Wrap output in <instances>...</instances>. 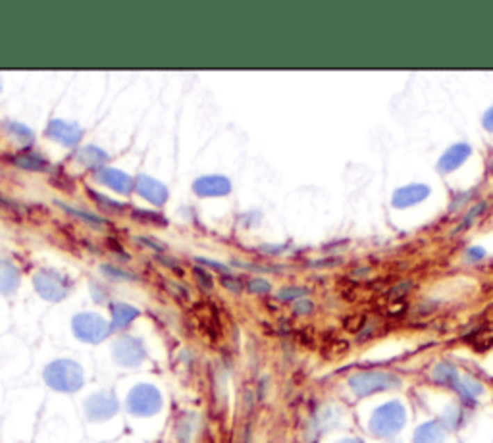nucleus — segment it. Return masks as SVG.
<instances>
[{
  "label": "nucleus",
  "instance_id": "25",
  "mask_svg": "<svg viewBox=\"0 0 493 443\" xmlns=\"http://www.w3.org/2000/svg\"><path fill=\"white\" fill-rule=\"evenodd\" d=\"M484 255H485V252H484V249H482V247H472V249L468 251V257H470L472 260L482 259Z\"/></svg>",
  "mask_w": 493,
  "mask_h": 443
},
{
  "label": "nucleus",
  "instance_id": "16",
  "mask_svg": "<svg viewBox=\"0 0 493 443\" xmlns=\"http://www.w3.org/2000/svg\"><path fill=\"white\" fill-rule=\"evenodd\" d=\"M14 162L19 168H26V170H42V168H47V162L41 156H37V154H24V156H19Z\"/></svg>",
  "mask_w": 493,
  "mask_h": 443
},
{
  "label": "nucleus",
  "instance_id": "14",
  "mask_svg": "<svg viewBox=\"0 0 493 443\" xmlns=\"http://www.w3.org/2000/svg\"><path fill=\"white\" fill-rule=\"evenodd\" d=\"M104 174L102 176H99V179L102 177V182L104 184H108V185H112L114 189H118V191H122V193H127V187L126 185L129 184V179H127L122 172H116V170H102Z\"/></svg>",
  "mask_w": 493,
  "mask_h": 443
},
{
  "label": "nucleus",
  "instance_id": "9",
  "mask_svg": "<svg viewBox=\"0 0 493 443\" xmlns=\"http://www.w3.org/2000/svg\"><path fill=\"white\" fill-rule=\"evenodd\" d=\"M199 195H226L229 193V182L224 177H202L195 184Z\"/></svg>",
  "mask_w": 493,
  "mask_h": 443
},
{
  "label": "nucleus",
  "instance_id": "19",
  "mask_svg": "<svg viewBox=\"0 0 493 443\" xmlns=\"http://www.w3.org/2000/svg\"><path fill=\"white\" fill-rule=\"evenodd\" d=\"M60 207L66 210V212H70V214H74V216L79 218V220H87V222H92V224H106V220H102V218L92 216V214H87V212H79V210L76 209H67V207H64V204H60Z\"/></svg>",
  "mask_w": 493,
  "mask_h": 443
},
{
  "label": "nucleus",
  "instance_id": "12",
  "mask_svg": "<svg viewBox=\"0 0 493 443\" xmlns=\"http://www.w3.org/2000/svg\"><path fill=\"white\" fill-rule=\"evenodd\" d=\"M455 389L459 392V395L464 401H474L478 395L484 392V387L478 382H474L472 378H459L457 384H455Z\"/></svg>",
  "mask_w": 493,
  "mask_h": 443
},
{
  "label": "nucleus",
  "instance_id": "13",
  "mask_svg": "<svg viewBox=\"0 0 493 443\" xmlns=\"http://www.w3.org/2000/svg\"><path fill=\"white\" fill-rule=\"evenodd\" d=\"M459 372H457V368L451 367V364H447V362H442V364H437V367L434 368V380L437 382V384H443V385H451V387H455V384H457V380H459Z\"/></svg>",
  "mask_w": 493,
  "mask_h": 443
},
{
  "label": "nucleus",
  "instance_id": "24",
  "mask_svg": "<svg viewBox=\"0 0 493 443\" xmlns=\"http://www.w3.org/2000/svg\"><path fill=\"white\" fill-rule=\"evenodd\" d=\"M484 127L487 131H493V106L484 114Z\"/></svg>",
  "mask_w": 493,
  "mask_h": 443
},
{
  "label": "nucleus",
  "instance_id": "6",
  "mask_svg": "<svg viewBox=\"0 0 493 443\" xmlns=\"http://www.w3.org/2000/svg\"><path fill=\"white\" fill-rule=\"evenodd\" d=\"M430 195V187L424 184H410L393 193V207L395 209H409L422 202Z\"/></svg>",
  "mask_w": 493,
  "mask_h": 443
},
{
  "label": "nucleus",
  "instance_id": "27",
  "mask_svg": "<svg viewBox=\"0 0 493 443\" xmlns=\"http://www.w3.org/2000/svg\"><path fill=\"white\" fill-rule=\"evenodd\" d=\"M141 243H145V245H149V247H152L154 251H164V245H159V243L151 241V239H145V237H143Z\"/></svg>",
  "mask_w": 493,
  "mask_h": 443
},
{
  "label": "nucleus",
  "instance_id": "28",
  "mask_svg": "<svg viewBox=\"0 0 493 443\" xmlns=\"http://www.w3.org/2000/svg\"><path fill=\"white\" fill-rule=\"evenodd\" d=\"M341 443H360V442H357V440H345V442Z\"/></svg>",
  "mask_w": 493,
  "mask_h": 443
},
{
  "label": "nucleus",
  "instance_id": "20",
  "mask_svg": "<svg viewBox=\"0 0 493 443\" xmlns=\"http://www.w3.org/2000/svg\"><path fill=\"white\" fill-rule=\"evenodd\" d=\"M249 289L254 293H268L270 291V284H268V282H264V280H251Z\"/></svg>",
  "mask_w": 493,
  "mask_h": 443
},
{
  "label": "nucleus",
  "instance_id": "21",
  "mask_svg": "<svg viewBox=\"0 0 493 443\" xmlns=\"http://www.w3.org/2000/svg\"><path fill=\"white\" fill-rule=\"evenodd\" d=\"M222 284L226 285L227 289H232V291L235 293L241 291V284H239V280H235V277H222Z\"/></svg>",
  "mask_w": 493,
  "mask_h": 443
},
{
  "label": "nucleus",
  "instance_id": "11",
  "mask_svg": "<svg viewBox=\"0 0 493 443\" xmlns=\"http://www.w3.org/2000/svg\"><path fill=\"white\" fill-rule=\"evenodd\" d=\"M414 443H443V428L437 422H428L417 430Z\"/></svg>",
  "mask_w": 493,
  "mask_h": 443
},
{
  "label": "nucleus",
  "instance_id": "29",
  "mask_svg": "<svg viewBox=\"0 0 493 443\" xmlns=\"http://www.w3.org/2000/svg\"><path fill=\"white\" fill-rule=\"evenodd\" d=\"M490 170H492V172H493V162H492V164H490Z\"/></svg>",
  "mask_w": 493,
  "mask_h": 443
},
{
  "label": "nucleus",
  "instance_id": "2",
  "mask_svg": "<svg viewBox=\"0 0 493 443\" xmlns=\"http://www.w3.org/2000/svg\"><path fill=\"white\" fill-rule=\"evenodd\" d=\"M349 385H351V389L357 393L359 397H366V395H372V393L399 387V385H401V380L395 376V374H389V372L372 370V372L355 374V376L349 380Z\"/></svg>",
  "mask_w": 493,
  "mask_h": 443
},
{
  "label": "nucleus",
  "instance_id": "7",
  "mask_svg": "<svg viewBox=\"0 0 493 443\" xmlns=\"http://www.w3.org/2000/svg\"><path fill=\"white\" fill-rule=\"evenodd\" d=\"M470 154H472L470 145H467V143H457V145H453V147H449L447 151L443 152V156L439 159V162H437V168H439V172H443V174L453 172V170L462 166Z\"/></svg>",
  "mask_w": 493,
  "mask_h": 443
},
{
  "label": "nucleus",
  "instance_id": "15",
  "mask_svg": "<svg viewBox=\"0 0 493 443\" xmlns=\"http://www.w3.org/2000/svg\"><path fill=\"white\" fill-rule=\"evenodd\" d=\"M135 316H137V310L131 309V307H126V305H116L114 307V324L118 328L127 326Z\"/></svg>",
  "mask_w": 493,
  "mask_h": 443
},
{
  "label": "nucleus",
  "instance_id": "18",
  "mask_svg": "<svg viewBox=\"0 0 493 443\" xmlns=\"http://www.w3.org/2000/svg\"><path fill=\"white\" fill-rule=\"evenodd\" d=\"M485 207H487L485 202H478V204H474V207H472V210H470V212L467 214V218H464V222H462V226L460 227H468L470 224H472V222H474V220H476V218L482 216V214H484Z\"/></svg>",
  "mask_w": 493,
  "mask_h": 443
},
{
  "label": "nucleus",
  "instance_id": "5",
  "mask_svg": "<svg viewBox=\"0 0 493 443\" xmlns=\"http://www.w3.org/2000/svg\"><path fill=\"white\" fill-rule=\"evenodd\" d=\"M74 328H76V334L85 339V341L97 343L104 339L108 335V326L106 322L99 316H92V314H81V316L76 318L74 322Z\"/></svg>",
  "mask_w": 493,
  "mask_h": 443
},
{
  "label": "nucleus",
  "instance_id": "4",
  "mask_svg": "<svg viewBox=\"0 0 493 443\" xmlns=\"http://www.w3.org/2000/svg\"><path fill=\"white\" fill-rule=\"evenodd\" d=\"M127 405H129V410L139 417L154 414L160 409V395L152 385H137L134 392L129 393Z\"/></svg>",
  "mask_w": 493,
  "mask_h": 443
},
{
  "label": "nucleus",
  "instance_id": "1",
  "mask_svg": "<svg viewBox=\"0 0 493 443\" xmlns=\"http://www.w3.org/2000/svg\"><path fill=\"white\" fill-rule=\"evenodd\" d=\"M407 422V412L401 403L391 401L387 405H382L370 420V430L376 435H393L397 434Z\"/></svg>",
  "mask_w": 493,
  "mask_h": 443
},
{
  "label": "nucleus",
  "instance_id": "23",
  "mask_svg": "<svg viewBox=\"0 0 493 443\" xmlns=\"http://www.w3.org/2000/svg\"><path fill=\"white\" fill-rule=\"evenodd\" d=\"M310 310H312V303L310 301H301L295 305V312H299V314H307Z\"/></svg>",
  "mask_w": 493,
  "mask_h": 443
},
{
  "label": "nucleus",
  "instance_id": "10",
  "mask_svg": "<svg viewBox=\"0 0 493 443\" xmlns=\"http://www.w3.org/2000/svg\"><path fill=\"white\" fill-rule=\"evenodd\" d=\"M106 407L112 410H116V403L110 395H95L91 401H89V414L95 418H108L112 412L106 410Z\"/></svg>",
  "mask_w": 493,
  "mask_h": 443
},
{
  "label": "nucleus",
  "instance_id": "17",
  "mask_svg": "<svg viewBox=\"0 0 493 443\" xmlns=\"http://www.w3.org/2000/svg\"><path fill=\"white\" fill-rule=\"evenodd\" d=\"M307 289H302V287H287V289H282L280 291V299L282 301H293V299H301L302 295H307Z\"/></svg>",
  "mask_w": 493,
  "mask_h": 443
},
{
  "label": "nucleus",
  "instance_id": "26",
  "mask_svg": "<svg viewBox=\"0 0 493 443\" xmlns=\"http://www.w3.org/2000/svg\"><path fill=\"white\" fill-rule=\"evenodd\" d=\"M468 197H472V191H467V193H464V195H460L459 199H455V202H453V204H451V210H457V209H459L460 204H462V202L467 201Z\"/></svg>",
  "mask_w": 493,
  "mask_h": 443
},
{
  "label": "nucleus",
  "instance_id": "3",
  "mask_svg": "<svg viewBox=\"0 0 493 443\" xmlns=\"http://www.w3.org/2000/svg\"><path fill=\"white\" fill-rule=\"evenodd\" d=\"M45 378L51 387L60 389V392H76L79 389V385L83 384L81 368L74 362H67V360H60L56 364H51L45 372Z\"/></svg>",
  "mask_w": 493,
  "mask_h": 443
},
{
  "label": "nucleus",
  "instance_id": "22",
  "mask_svg": "<svg viewBox=\"0 0 493 443\" xmlns=\"http://www.w3.org/2000/svg\"><path fill=\"white\" fill-rule=\"evenodd\" d=\"M195 274L199 276V282H201L202 285H207V287H210V285H212V277H210V274L202 272L201 268H195Z\"/></svg>",
  "mask_w": 493,
  "mask_h": 443
},
{
  "label": "nucleus",
  "instance_id": "8",
  "mask_svg": "<svg viewBox=\"0 0 493 443\" xmlns=\"http://www.w3.org/2000/svg\"><path fill=\"white\" fill-rule=\"evenodd\" d=\"M114 357H118V362L127 364V367L139 364L143 359L141 345L137 343V339H129V337L122 339V341L118 343L116 349H114Z\"/></svg>",
  "mask_w": 493,
  "mask_h": 443
}]
</instances>
